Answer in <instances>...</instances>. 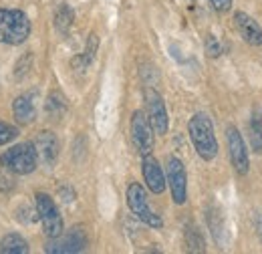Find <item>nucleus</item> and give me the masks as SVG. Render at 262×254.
Segmentation results:
<instances>
[{"label": "nucleus", "instance_id": "f257e3e1", "mask_svg": "<svg viewBox=\"0 0 262 254\" xmlns=\"http://www.w3.org/2000/svg\"><path fill=\"white\" fill-rule=\"evenodd\" d=\"M188 131L200 158L212 161L218 156V141L214 135V127L206 113H196L188 123Z\"/></svg>", "mask_w": 262, "mask_h": 254}, {"label": "nucleus", "instance_id": "f03ea898", "mask_svg": "<svg viewBox=\"0 0 262 254\" xmlns=\"http://www.w3.org/2000/svg\"><path fill=\"white\" fill-rule=\"evenodd\" d=\"M31 34V20L23 10L0 8V43L23 45Z\"/></svg>", "mask_w": 262, "mask_h": 254}, {"label": "nucleus", "instance_id": "7ed1b4c3", "mask_svg": "<svg viewBox=\"0 0 262 254\" xmlns=\"http://www.w3.org/2000/svg\"><path fill=\"white\" fill-rule=\"evenodd\" d=\"M0 163L14 172V174H31L36 170V163H38V156H36V150H34V143H20V145H14L10 150H6L2 156H0Z\"/></svg>", "mask_w": 262, "mask_h": 254}, {"label": "nucleus", "instance_id": "20e7f679", "mask_svg": "<svg viewBox=\"0 0 262 254\" xmlns=\"http://www.w3.org/2000/svg\"><path fill=\"white\" fill-rule=\"evenodd\" d=\"M34 202H36V214L42 222V230L49 238H57L63 234V218L53 202V198L49 194H42L38 192L34 196Z\"/></svg>", "mask_w": 262, "mask_h": 254}, {"label": "nucleus", "instance_id": "39448f33", "mask_svg": "<svg viewBox=\"0 0 262 254\" xmlns=\"http://www.w3.org/2000/svg\"><path fill=\"white\" fill-rule=\"evenodd\" d=\"M87 234L81 226L71 228L69 232H63L57 238H51L45 246V252L49 254H75L83 252L87 248Z\"/></svg>", "mask_w": 262, "mask_h": 254}, {"label": "nucleus", "instance_id": "423d86ee", "mask_svg": "<svg viewBox=\"0 0 262 254\" xmlns=\"http://www.w3.org/2000/svg\"><path fill=\"white\" fill-rule=\"evenodd\" d=\"M127 204H129V210L135 214V218H139L143 224H147L151 228H162L164 226L162 218L158 214H154V210L149 208L145 190L139 184H131L127 188Z\"/></svg>", "mask_w": 262, "mask_h": 254}, {"label": "nucleus", "instance_id": "0eeeda50", "mask_svg": "<svg viewBox=\"0 0 262 254\" xmlns=\"http://www.w3.org/2000/svg\"><path fill=\"white\" fill-rule=\"evenodd\" d=\"M154 133L156 131L149 123L147 115L143 111H135L131 117V139L141 156H149L154 152V143H156Z\"/></svg>", "mask_w": 262, "mask_h": 254}, {"label": "nucleus", "instance_id": "6e6552de", "mask_svg": "<svg viewBox=\"0 0 262 254\" xmlns=\"http://www.w3.org/2000/svg\"><path fill=\"white\" fill-rule=\"evenodd\" d=\"M143 95H145V107H147V119L154 127V131L158 135H165L167 127H169V119H167V109H165L164 99L151 87H145Z\"/></svg>", "mask_w": 262, "mask_h": 254}, {"label": "nucleus", "instance_id": "1a4fd4ad", "mask_svg": "<svg viewBox=\"0 0 262 254\" xmlns=\"http://www.w3.org/2000/svg\"><path fill=\"white\" fill-rule=\"evenodd\" d=\"M167 184L171 190V198L176 204H184L188 198V176L182 159L171 158L167 159Z\"/></svg>", "mask_w": 262, "mask_h": 254}, {"label": "nucleus", "instance_id": "9d476101", "mask_svg": "<svg viewBox=\"0 0 262 254\" xmlns=\"http://www.w3.org/2000/svg\"><path fill=\"white\" fill-rule=\"evenodd\" d=\"M226 137H228L230 159H232L234 170H236L240 176H246V174H248V167H250V161H248V152H246V145H244L242 135L238 133L236 127H228Z\"/></svg>", "mask_w": 262, "mask_h": 254}, {"label": "nucleus", "instance_id": "9b49d317", "mask_svg": "<svg viewBox=\"0 0 262 254\" xmlns=\"http://www.w3.org/2000/svg\"><path fill=\"white\" fill-rule=\"evenodd\" d=\"M33 143L34 150H36V156H38V159L45 165H55L57 163V158H59V139H57V135L53 131L38 133Z\"/></svg>", "mask_w": 262, "mask_h": 254}, {"label": "nucleus", "instance_id": "f8f14e48", "mask_svg": "<svg viewBox=\"0 0 262 254\" xmlns=\"http://www.w3.org/2000/svg\"><path fill=\"white\" fill-rule=\"evenodd\" d=\"M234 25L240 32V36L252 45V47H260L262 45V27L246 12H236L234 14Z\"/></svg>", "mask_w": 262, "mask_h": 254}, {"label": "nucleus", "instance_id": "ddd939ff", "mask_svg": "<svg viewBox=\"0 0 262 254\" xmlns=\"http://www.w3.org/2000/svg\"><path fill=\"white\" fill-rule=\"evenodd\" d=\"M143 178H145V184L147 188L154 192V194H162L165 190V176L162 165L158 163V159L149 156H143Z\"/></svg>", "mask_w": 262, "mask_h": 254}, {"label": "nucleus", "instance_id": "4468645a", "mask_svg": "<svg viewBox=\"0 0 262 254\" xmlns=\"http://www.w3.org/2000/svg\"><path fill=\"white\" fill-rule=\"evenodd\" d=\"M12 113H14V117H16L18 123H23V125L33 123L34 117H36V111H34V103L33 99H31V95L16 97L14 103H12Z\"/></svg>", "mask_w": 262, "mask_h": 254}, {"label": "nucleus", "instance_id": "2eb2a0df", "mask_svg": "<svg viewBox=\"0 0 262 254\" xmlns=\"http://www.w3.org/2000/svg\"><path fill=\"white\" fill-rule=\"evenodd\" d=\"M0 252L2 254H27L29 252V244L20 234H6L0 240Z\"/></svg>", "mask_w": 262, "mask_h": 254}, {"label": "nucleus", "instance_id": "dca6fc26", "mask_svg": "<svg viewBox=\"0 0 262 254\" xmlns=\"http://www.w3.org/2000/svg\"><path fill=\"white\" fill-rule=\"evenodd\" d=\"M73 16H75V14H73V8L63 2V4L57 8V12H55V27H57V31L67 34L69 29L73 27Z\"/></svg>", "mask_w": 262, "mask_h": 254}, {"label": "nucleus", "instance_id": "f3484780", "mask_svg": "<svg viewBox=\"0 0 262 254\" xmlns=\"http://www.w3.org/2000/svg\"><path fill=\"white\" fill-rule=\"evenodd\" d=\"M67 111V103H65V97L61 93H51L49 99H47V113L51 119H59L63 117Z\"/></svg>", "mask_w": 262, "mask_h": 254}, {"label": "nucleus", "instance_id": "a211bd4d", "mask_svg": "<svg viewBox=\"0 0 262 254\" xmlns=\"http://www.w3.org/2000/svg\"><path fill=\"white\" fill-rule=\"evenodd\" d=\"M250 143L256 154H262V117L258 111L252 115L250 121Z\"/></svg>", "mask_w": 262, "mask_h": 254}, {"label": "nucleus", "instance_id": "6ab92c4d", "mask_svg": "<svg viewBox=\"0 0 262 254\" xmlns=\"http://www.w3.org/2000/svg\"><path fill=\"white\" fill-rule=\"evenodd\" d=\"M186 242H188V250L190 252H204V238L200 234V230H196V226H188L186 230Z\"/></svg>", "mask_w": 262, "mask_h": 254}, {"label": "nucleus", "instance_id": "aec40b11", "mask_svg": "<svg viewBox=\"0 0 262 254\" xmlns=\"http://www.w3.org/2000/svg\"><path fill=\"white\" fill-rule=\"evenodd\" d=\"M97 47H99L97 34H89V40H87V47H85V55H83V57H79V59H75V61H73V65H79V63L89 65L93 59H95Z\"/></svg>", "mask_w": 262, "mask_h": 254}, {"label": "nucleus", "instance_id": "412c9836", "mask_svg": "<svg viewBox=\"0 0 262 254\" xmlns=\"http://www.w3.org/2000/svg\"><path fill=\"white\" fill-rule=\"evenodd\" d=\"M16 135H18V129L12 125H8V123H4V121H0V145H6V143H10L12 139H16Z\"/></svg>", "mask_w": 262, "mask_h": 254}, {"label": "nucleus", "instance_id": "4be33fe9", "mask_svg": "<svg viewBox=\"0 0 262 254\" xmlns=\"http://www.w3.org/2000/svg\"><path fill=\"white\" fill-rule=\"evenodd\" d=\"M206 53L210 55V57H218L220 53H222V47H220V43L216 40V36H208L206 38Z\"/></svg>", "mask_w": 262, "mask_h": 254}, {"label": "nucleus", "instance_id": "5701e85b", "mask_svg": "<svg viewBox=\"0 0 262 254\" xmlns=\"http://www.w3.org/2000/svg\"><path fill=\"white\" fill-rule=\"evenodd\" d=\"M31 61H33V55H31V53H27V55H25V59H20V61H18L16 71H14V77H16V79H25V77H27V73H29L27 63H31Z\"/></svg>", "mask_w": 262, "mask_h": 254}, {"label": "nucleus", "instance_id": "b1692460", "mask_svg": "<svg viewBox=\"0 0 262 254\" xmlns=\"http://www.w3.org/2000/svg\"><path fill=\"white\" fill-rule=\"evenodd\" d=\"M210 4L218 12H226V10H230V6H232V0H210Z\"/></svg>", "mask_w": 262, "mask_h": 254}, {"label": "nucleus", "instance_id": "393cba45", "mask_svg": "<svg viewBox=\"0 0 262 254\" xmlns=\"http://www.w3.org/2000/svg\"><path fill=\"white\" fill-rule=\"evenodd\" d=\"M63 196H65V198H63L65 202H73V200H75V192L73 190H63Z\"/></svg>", "mask_w": 262, "mask_h": 254}, {"label": "nucleus", "instance_id": "a878e982", "mask_svg": "<svg viewBox=\"0 0 262 254\" xmlns=\"http://www.w3.org/2000/svg\"><path fill=\"white\" fill-rule=\"evenodd\" d=\"M258 228H260L258 232H260V236H262V218H260V220H258Z\"/></svg>", "mask_w": 262, "mask_h": 254}]
</instances>
